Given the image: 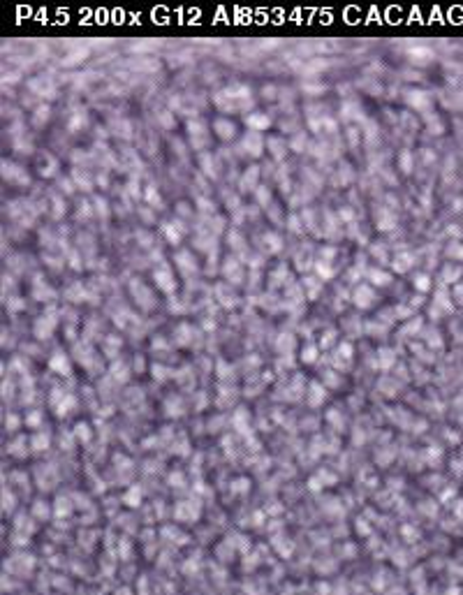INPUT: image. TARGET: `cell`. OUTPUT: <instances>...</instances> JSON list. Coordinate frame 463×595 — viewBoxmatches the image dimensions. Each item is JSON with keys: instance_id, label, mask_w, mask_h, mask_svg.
Returning <instances> with one entry per match:
<instances>
[{"instance_id": "obj_20", "label": "cell", "mask_w": 463, "mask_h": 595, "mask_svg": "<svg viewBox=\"0 0 463 595\" xmlns=\"http://www.w3.org/2000/svg\"><path fill=\"white\" fill-rule=\"evenodd\" d=\"M324 399H327V387L322 382H311V387L306 392V403L311 408H317V405L324 403Z\"/></svg>"}, {"instance_id": "obj_41", "label": "cell", "mask_w": 463, "mask_h": 595, "mask_svg": "<svg viewBox=\"0 0 463 595\" xmlns=\"http://www.w3.org/2000/svg\"><path fill=\"white\" fill-rule=\"evenodd\" d=\"M216 294L220 296V304H223L225 308H232V306H236V304H239L234 292H232V294H225V285H218V287H216Z\"/></svg>"}, {"instance_id": "obj_52", "label": "cell", "mask_w": 463, "mask_h": 595, "mask_svg": "<svg viewBox=\"0 0 463 595\" xmlns=\"http://www.w3.org/2000/svg\"><path fill=\"white\" fill-rule=\"evenodd\" d=\"M322 380H324V387H338L341 385V377L336 375V371H324Z\"/></svg>"}, {"instance_id": "obj_18", "label": "cell", "mask_w": 463, "mask_h": 595, "mask_svg": "<svg viewBox=\"0 0 463 595\" xmlns=\"http://www.w3.org/2000/svg\"><path fill=\"white\" fill-rule=\"evenodd\" d=\"M366 280H368V285H373V287H389L394 280V276L389 271H385V269H368V273H366Z\"/></svg>"}, {"instance_id": "obj_2", "label": "cell", "mask_w": 463, "mask_h": 595, "mask_svg": "<svg viewBox=\"0 0 463 595\" xmlns=\"http://www.w3.org/2000/svg\"><path fill=\"white\" fill-rule=\"evenodd\" d=\"M56 327H58V313H56L54 308H49V311L42 313V315L35 320L33 333L37 336L39 341H47V338H51V336L56 333Z\"/></svg>"}, {"instance_id": "obj_5", "label": "cell", "mask_w": 463, "mask_h": 595, "mask_svg": "<svg viewBox=\"0 0 463 595\" xmlns=\"http://www.w3.org/2000/svg\"><path fill=\"white\" fill-rule=\"evenodd\" d=\"M377 292H375V287L373 285H368V283H361V285H357V287L352 289V304L359 311H368V308H373L377 304Z\"/></svg>"}, {"instance_id": "obj_21", "label": "cell", "mask_w": 463, "mask_h": 595, "mask_svg": "<svg viewBox=\"0 0 463 595\" xmlns=\"http://www.w3.org/2000/svg\"><path fill=\"white\" fill-rule=\"evenodd\" d=\"M267 146H269V153L273 155V160H276V162H280V160L287 155L289 142H285L283 137H269V139H267Z\"/></svg>"}, {"instance_id": "obj_48", "label": "cell", "mask_w": 463, "mask_h": 595, "mask_svg": "<svg viewBox=\"0 0 463 595\" xmlns=\"http://www.w3.org/2000/svg\"><path fill=\"white\" fill-rule=\"evenodd\" d=\"M93 204H95L93 208H95V213H98L100 218H102V216H104V218L109 216V202H107L104 197H95V199H93Z\"/></svg>"}, {"instance_id": "obj_11", "label": "cell", "mask_w": 463, "mask_h": 595, "mask_svg": "<svg viewBox=\"0 0 463 595\" xmlns=\"http://www.w3.org/2000/svg\"><path fill=\"white\" fill-rule=\"evenodd\" d=\"M30 294H33V299H37V301H54L56 299V289L37 273V276L33 278V283H30Z\"/></svg>"}, {"instance_id": "obj_35", "label": "cell", "mask_w": 463, "mask_h": 595, "mask_svg": "<svg viewBox=\"0 0 463 595\" xmlns=\"http://www.w3.org/2000/svg\"><path fill=\"white\" fill-rule=\"evenodd\" d=\"M72 181H74L76 188H81V190H93V181L88 174H83L81 169H72Z\"/></svg>"}, {"instance_id": "obj_50", "label": "cell", "mask_w": 463, "mask_h": 595, "mask_svg": "<svg viewBox=\"0 0 463 595\" xmlns=\"http://www.w3.org/2000/svg\"><path fill=\"white\" fill-rule=\"evenodd\" d=\"M146 199L151 202V206H153V208H160V204H162V199H160L158 188H155V186H148V190H146Z\"/></svg>"}, {"instance_id": "obj_14", "label": "cell", "mask_w": 463, "mask_h": 595, "mask_svg": "<svg viewBox=\"0 0 463 595\" xmlns=\"http://www.w3.org/2000/svg\"><path fill=\"white\" fill-rule=\"evenodd\" d=\"M352 359H354V348H352V343H350V341H343V343H338V345H336V352H333V357H331L333 366L343 371V368H348V366L352 364Z\"/></svg>"}, {"instance_id": "obj_31", "label": "cell", "mask_w": 463, "mask_h": 595, "mask_svg": "<svg viewBox=\"0 0 463 595\" xmlns=\"http://www.w3.org/2000/svg\"><path fill=\"white\" fill-rule=\"evenodd\" d=\"M408 104L410 107H417V109H426L431 104V98L429 93H424V91H410L408 93Z\"/></svg>"}, {"instance_id": "obj_51", "label": "cell", "mask_w": 463, "mask_h": 595, "mask_svg": "<svg viewBox=\"0 0 463 595\" xmlns=\"http://www.w3.org/2000/svg\"><path fill=\"white\" fill-rule=\"evenodd\" d=\"M234 375V366H227L225 359H218V377L220 380H227V377Z\"/></svg>"}, {"instance_id": "obj_15", "label": "cell", "mask_w": 463, "mask_h": 595, "mask_svg": "<svg viewBox=\"0 0 463 595\" xmlns=\"http://www.w3.org/2000/svg\"><path fill=\"white\" fill-rule=\"evenodd\" d=\"M260 176H262L260 167H257V164H250V167H248V169L241 174L239 190L241 192H255L257 188H260Z\"/></svg>"}, {"instance_id": "obj_17", "label": "cell", "mask_w": 463, "mask_h": 595, "mask_svg": "<svg viewBox=\"0 0 463 595\" xmlns=\"http://www.w3.org/2000/svg\"><path fill=\"white\" fill-rule=\"evenodd\" d=\"M213 132H216V137H218L220 142H232V139L236 137L234 120H229V118H216V120H213Z\"/></svg>"}, {"instance_id": "obj_32", "label": "cell", "mask_w": 463, "mask_h": 595, "mask_svg": "<svg viewBox=\"0 0 463 595\" xmlns=\"http://www.w3.org/2000/svg\"><path fill=\"white\" fill-rule=\"evenodd\" d=\"M463 269L456 267V264H447L445 269H442V283L445 285H456L458 278H461Z\"/></svg>"}, {"instance_id": "obj_22", "label": "cell", "mask_w": 463, "mask_h": 595, "mask_svg": "<svg viewBox=\"0 0 463 595\" xmlns=\"http://www.w3.org/2000/svg\"><path fill=\"white\" fill-rule=\"evenodd\" d=\"M262 248H264L269 255L280 252L283 250V239H280V234H276V232H264V234H262Z\"/></svg>"}, {"instance_id": "obj_26", "label": "cell", "mask_w": 463, "mask_h": 595, "mask_svg": "<svg viewBox=\"0 0 463 595\" xmlns=\"http://www.w3.org/2000/svg\"><path fill=\"white\" fill-rule=\"evenodd\" d=\"M130 373L132 371H130V366H128L125 361H118V359H116L114 364H111V377H114L116 382H120V385L128 382V380H130Z\"/></svg>"}, {"instance_id": "obj_13", "label": "cell", "mask_w": 463, "mask_h": 595, "mask_svg": "<svg viewBox=\"0 0 463 595\" xmlns=\"http://www.w3.org/2000/svg\"><path fill=\"white\" fill-rule=\"evenodd\" d=\"M174 264H176V269H179L183 276H192V273H197V269H199V264H197V257L192 255L190 250L174 252Z\"/></svg>"}, {"instance_id": "obj_55", "label": "cell", "mask_w": 463, "mask_h": 595, "mask_svg": "<svg viewBox=\"0 0 463 595\" xmlns=\"http://www.w3.org/2000/svg\"><path fill=\"white\" fill-rule=\"evenodd\" d=\"M58 188H60V192H65V195H72V192L76 190V186H74V181L72 179H60Z\"/></svg>"}, {"instance_id": "obj_47", "label": "cell", "mask_w": 463, "mask_h": 595, "mask_svg": "<svg viewBox=\"0 0 463 595\" xmlns=\"http://www.w3.org/2000/svg\"><path fill=\"white\" fill-rule=\"evenodd\" d=\"M104 345H109V348H111V350H109V355H107V357H111V359H114L116 352H118L120 345H123V341H120L118 336H114V333H111V336H104Z\"/></svg>"}, {"instance_id": "obj_6", "label": "cell", "mask_w": 463, "mask_h": 595, "mask_svg": "<svg viewBox=\"0 0 463 595\" xmlns=\"http://www.w3.org/2000/svg\"><path fill=\"white\" fill-rule=\"evenodd\" d=\"M264 146H267V142L262 139L260 132L248 130L243 137H241L239 151H241L243 155H248V158H260V155L264 153Z\"/></svg>"}, {"instance_id": "obj_16", "label": "cell", "mask_w": 463, "mask_h": 595, "mask_svg": "<svg viewBox=\"0 0 463 595\" xmlns=\"http://www.w3.org/2000/svg\"><path fill=\"white\" fill-rule=\"evenodd\" d=\"M58 160L54 158L51 153H39V158H37V174L42 176V179H51V176H56L58 174Z\"/></svg>"}, {"instance_id": "obj_53", "label": "cell", "mask_w": 463, "mask_h": 595, "mask_svg": "<svg viewBox=\"0 0 463 595\" xmlns=\"http://www.w3.org/2000/svg\"><path fill=\"white\" fill-rule=\"evenodd\" d=\"M33 447L37 449V452H42V449L49 447V433H39V436L33 438Z\"/></svg>"}, {"instance_id": "obj_63", "label": "cell", "mask_w": 463, "mask_h": 595, "mask_svg": "<svg viewBox=\"0 0 463 595\" xmlns=\"http://www.w3.org/2000/svg\"><path fill=\"white\" fill-rule=\"evenodd\" d=\"M5 424H7V429H10V431H17L14 426H19V417H17V415H10V417L5 419Z\"/></svg>"}, {"instance_id": "obj_49", "label": "cell", "mask_w": 463, "mask_h": 595, "mask_svg": "<svg viewBox=\"0 0 463 595\" xmlns=\"http://www.w3.org/2000/svg\"><path fill=\"white\" fill-rule=\"evenodd\" d=\"M292 348H294V336H292V333H283V336L278 338V350L285 352V350H292Z\"/></svg>"}, {"instance_id": "obj_42", "label": "cell", "mask_w": 463, "mask_h": 595, "mask_svg": "<svg viewBox=\"0 0 463 595\" xmlns=\"http://www.w3.org/2000/svg\"><path fill=\"white\" fill-rule=\"evenodd\" d=\"M164 408H167V415L169 417H181V415H183V401L176 399V396H172V399L167 401V405H164Z\"/></svg>"}, {"instance_id": "obj_1", "label": "cell", "mask_w": 463, "mask_h": 595, "mask_svg": "<svg viewBox=\"0 0 463 595\" xmlns=\"http://www.w3.org/2000/svg\"><path fill=\"white\" fill-rule=\"evenodd\" d=\"M153 283L164 294H174L179 289V280H176V273L169 262H160L158 267L153 269Z\"/></svg>"}, {"instance_id": "obj_8", "label": "cell", "mask_w": 463, "mask_h": 595, "mask_svg": "<svg viewBox=\"0 0 463 595\" xmlns=\"http://www.w3.org/2000/svg\"><path fill=\"white\" fill-rule=\"evenodd\" d=\"M49 371L56 373V375L72 377V361L63 350H54V355L49 357Z\"/></svg>"}, {"instance_id": "obj_12", "label": "cell", "mask_w": 463, "mask_h": 595, "mask_svg": "<svg viewBox=\"0 0 463 595\" xmlns=\"http://www.w3.org/2000/svg\"><path fill=\"white\" fill-rule=\"evenodd\" d=\"M160 234H162L172 246H181V241H183V236H185V225H181L179 220H167V223H162V227H160Z\"/></svg>"}, {"instance_id": "obj_30", "label": "cell", "mask_w": 463, "mask_h": 595, "mask_svg": "<svg viewBox=\"0 0 463 595\" xmlns=\"http://www.w3.org/2000/svg\"><path fill=\"white\" fill-rule=\"evenodd\" d=\"M227 241H229V248L234 252H248V246H245V239L239 230H229L227 232Z\"/></svg>"}, {"instance_id": "obj_39", "label": "cell", "mask_w": 463, "mask_h": 595, "mask_svg": "<svg viewBox=\"0 0 463 595\" xmlns=\"http://www.w3.org/2000/svg\"><path fill=\"white\" fill-rule=\"evenodd\" d=\"M65 296H67L70 301H86V289H83V285H81V283H74L72 287H67Z\"/></svg>"}, {"instance_id": "obj_45", "label": "cell", "mask_w": 463, "mask_h": 595, "mask_svg": "<svg viewBox=\"0 0 463 595\" xmlns=\"http://www.w3.org/2000/svg\"><path fill=\"white\" fill-rule=\"evenodd\" d=\"M49 116H51V109L47 107V104H39L37 109H35V114H33V123L35 125H44V120H49Z\"/></svg>"}, {"instance_id": "obj_3", "label": "cell", "mask_w": 463, "mask_h": 595, "mask_svg": "<svg viewBox=\"0 0 463 595\" xmlns=\"http://www.w3.org/2000/svg\"><path fill=\"white\" fill-rule=\"evenodd\" d=\"M188 139H190V146L195 151H204V148L211 144V137H208V128L204 120L195 118L188 120Z\"/></svg>"}, {"instance_id": "obj_46", "label": "cell", "mask_w": 463, "mask_h": 595, "mask_svg": "<svg viewBox=\"0 0 463 595\" xmlns=\"http://www.w3.org/2000/svg\"><path fill=\"white\" fill-rule=\"evenodd\" d=\"M398 167H401L403 174H410V172H412V151H403V153L398 155Z\"/></svg>"}, {"instance_id": "obj_43", "label": "cell", "mask_w": 463, "mask_h": 595, "mask_svg": "<svg viewBox=\"0 0 463 595\" xmlns=\"http://www.w3.org/2000/svg\"><path fill=\"white\" fill-rule=\"evenodd\" d=\"M255 199L262 208H269V204H271V190H269L267 186H260L255 190Z\"/></svg>"}, {"instance_id": "obj_60", "label": "cell", "mask_w": 463, "mask_h": 595, "mask_svg": "<svg viewBox=\"0 0 463 595\" xmlns=\"http://www.w3.org/2000/svg\"><path fill=\"white\" fill-rule=\"evenodd\" d=\"M39 419H42V412H39V410H33V412H28L26 424L28 426H35V424H39Z\"/></svg>"}, {"instance_id": "obj_19", "label": "cell", "mask_w": 463, "mask_h": 595, "mask_svg": "<svg viewBox=\"0 0 463 595\" xmlns=\"http://www.w3.org/2000/svg\"><path fill=\"white\" fill-rule=\"evenodd\" d=\"M245 125L250 128L252 132H264L271 128V118H269L267 114H262V111H252V114H245Z\"/></svg>"}, {"instance_id": "obj_59", "label": "cell", "mask_w": 463, "mask_h": 595, "mask_svg": "<svg viewBox=\"0 0 463 595\" xmlns=\"http://www.w3.org/2000/svg\"><path fill=\"white\" fill-rule=\"evenodd\" d=\"M54 206H56V208H54V216H56V218H60V216L65 213V208H67V206H65V202H63L60 197H56V199H54Z\"/></svg>"}, {"instance_id": "obj_58", "label": "cell", "mask_w": 463, "mask_h": 595, "mask_svg": "<svg viewBox=\"0 0 463 595\" xmlns=\"http://www.w3.org/2000/svg\"><path fill=\"white\" fill-rule=\"evenodd\" d=\"M456 299V304H461L463 306V283H456L452 289V301Z\"/></svg>"}, {"instance_id": "obj_29", "label": "cell", "mask_w": 463, "mask_h": 595, "mask_svg": "<svg viewBox=\"0 0 463 595\" xmlns=\"http://www.w3.org/2000/svg\"><path fill=\"white\" fill-rule=\"evenodd\" d=\"M436 308L438 311H445V313H452L454 311V301H452V294L447 292V287H440L436 292Z\"/></svg>"}, {"instance_id": "obj_37", "label": "cell", "mask_w": 463, "mask_h": 595, "mask_svg": "<svg viewBox=\"0 0 463 595\" xmlns=\"http://www.w3.org/2000/svg\"><path fill=\"white\" fill-rule=\"evenodd\" d=\"M301 285H304V289L308 287V292H311V294H308V299L313 301L317 296V292H320V287H322V280L320 278H313V276H304Z\"/></svg>"}, {"instance_id": "obj_4", "label": "cell", "mask_w": 463, "mask_h": 595, "mask_svg": "<svg viewBox=\"0 0 463 595\" xmlns=\"http://www.w3.org/2000/svg\"><path fill=\"white\" fill-rule=\"evenodd\" d=\"M128 289H130L132 299L137 301V306L142 308V311H153V308H155V296H153V292L139 278H132Z\"/></svg>"}, {"instance_id": "obj_61", "label": "cell", "mask_w": 463, "mask_h": 595, "mask_svg": "<svg viewBox=\"0 0 463 595\" xmlns=\"http://www.w3.org/2000/svg\"><path fill=\"white\" fill-rule=\"evenodd\" d=\"M287 227L292 232H301L304 227H301V220H299V216H289V220H287Z\"/></svg>"}, {"instance_id": "obj_25", "label": "cell", "mask_w": 463, "mask_h": 595, "mask_svg": "<svg viewBox=\"0 0 463 595\" xmlns=\"http://www.w3.org/2000/svg\"><path fill=\"white\" fill-rule=\"evenodd\" d=\"M148 371H151V377L158 385H162V382H167V380H172V377H174L172 368H167L164 364H151V366H148Z\"/></svg>"}, {"instance_id": "obj_64", "label": "cell", "mask_w": 463, "mask_h": 595, "mask_svg": "<svg viewBox=\"0 0 463 595\" xmlns=\"http://www.w3.org/2000/svg\"><path fill=\"white\" fill-rule=\"evenodd\" d=\"M70 267L72 269H81V264H79V252H72L70 255Z\"/></svg>"}, {"instance_id": "obj_28", "label": "cell", "mask_w": 463, "mask_h": 595, "mask_svg": "<svg viewBox=\"0 0 463 595\" xmlns=\"http://www.w3.org/2000/svg\"><path fill=\"white\" fill-rule=\"evenodd\" d=\"M394 364H396V355H394V350H389V348L377 350V366H380L382 371H392Z\"/></svg>"}, {"instance_id": "obj_23", "label": "cell", "mask_w": 463, "mask_h": 595, "mask_svg": "<svg viewBox=\"0 0 463 595\" xmlns=\"http://www.w3.org/2000/svg\"><path fill=\"white\" fill-rule=\"evenodd\" d=\"M412 264H414V255L412 252H398V255H394L392 257V269L396 273H405L408 269H412Z\"/></svg>"}, {"instance_id": "obj_56", "label": "cell", "mask_w": 463, "mask_h": 595, "mask_svg": "<svg viewBox=\"0 0 463 595\" xmlns=\"http://www.w3.org/2000/svg\"><path fill=\"white\" fill-rule=\"evenodd\" d=\"M81 125H86V114H81V111H76V116L70 120V130H72V132H76V130H79V128H81Z\"/></svg>"}, {"instance_id": "obj_36", "label": "cell", "mask_w": 463, "mask_h": 595, "mask_svg": "<svg viewBox=\"0 0 463 595\" xmlns=\"http://www.w3.org/2000/svg\"><path fill=\"white\" fill-rule=\"evenodd\" d=\"M294 267L299 269V271H308L311 267H315V260L311 257V252H297V257H294Z\"/></svg>"}, {"instance_id": "obj_62", "label": "cell", "mask_w": 463, "mask_h": 595, "mask_svg": "<svg viewBox=\"0 0 463 595\" xmlns=\"http://www.w3.org/2000/svg\"><path fill=\"white\" fill-rule=\"evenodd\" d=\"M7 308H10V311H21V308H23V301H19V296H14V299H10Z\"/></svg>"}, {"instance_id": "obj_7", "label": "cell", "mask_w": 463, "mask_h": 595, "mask_svg": "<svg viewBox=\"0 0 463 595\" xmlns=\"http://www.w3.org/2000/svg\"><path fill=\"white\" fill-rule=\"evenodd\" d=\"M220 271H223L225 280H227L229 285H241V283H243V278H245L243 264H241V260H239V257H234V255H227V257H225V262H223V267H220Z\"/></svg>"}, {"instance_id": "obj_34", "label": "cell", "mask_w": 463, "mask_h": 595, "mask_svg": "<svg viewBox=\"0 0 463 595\" xmlns=\"http://www.w3.org/2000/svg\"><path fill=\"white\" fill-rule=\"evenodd\" d=\"M377 216H382V220H377V230H380V232L394 230V223H396V218H394L392 211H387V208H380V211H377Z\"/></svg>"}, {"instance_id": "obj_33", "label": "cell", "mask_w": 463, "mask_h": 595, "mask_svg": "<svg viewBox=\"0 0 463 595\" xmlns=\"http://www.w3.org/2000/svg\"><path fill=\"white\" fill-rule=\"evenodd\" d=\"M338 343V331L333 327H329V329H324V331L320 333V350H329V348H333V345Z\"/></svg>"}, {"instance_id": "obj_9", "label": "cell", "mask_w": 463, "mask_h": 595, "mask_svg": "<svg viewBox=\"0 0 463 595\" xmlns=\"http://www.w3.org/2000/svg\"><path fill=\"white\" fill-rule=\"evenodd\" d=\"M3 179L14 183V186H28V183H30L28 172L14 162H7V160H3Z\"/></svg>"}, {"instance_id": "obj_27", "label": "cell", "mask_w": 463, "mask_h": 595, "mask_svg": "<svg viewBox=\"0 0 463 595\" xmlns=\"http://www.w3.org/2000/svg\"><path fill=\"white\" fill-rule=\"evenodd\" d=\"M315 273L320 280H331L333 276H336V267H333L331 262H327V260H315Z\"/></svg>"}, {"instance_id": "obj_38", "label": "cell", "mask_w": 463, "mask_h": 595, "mask_svg": "<svg viewBox=\"0 0 463 595\" xmlns=\"http://www.w3.org/2000/svg\"><path fill=\"white\" fill-rule=\"evenodd\" d=\"M412 285H414V289H417V292H429V289H431V276H429V273H424V271L414 273Z\"/></svg>"}, {"instance_id": "obj_10", "label": "cell", "mask_w": 463, "mask_h": 595, "mask_svg": "<svg viewBox=\"0 0 463 595\" xmlns=\"http://www.w3.org/2000/svg\"><path fill=\"white\" fill-rule=\"evenodd\" d=\"M195 336H197V329L190 322H181L176 324L172 341H174L176 348H190V345H195Z\"/></svg>"}, {"instance_id": "obj_44", "label": "cell", "mask_w": 463, "mask_h": 595, "mask_svg": "<svg viewBox=\"0 0 463 595\" xmlns=\"http://www.w3.org/2000/svg\"><path fill=\"white\" fill-rule=\"evenodd\" d=\"M410 56H412L414 63H429V60L433 58V51L426 49V47H417V49L410 51Z\"/></svg>"}, {"instance_id": "obj_40", "label": "cell", "mask_w": 463, "mask_h": 595, "mask_svg": "<svg viewBox=\"0 0 463 595\" xmlns=\"http://www.w3.org/2000/svg\"><path fill=\"white\" fill-rule=\"evenodd\" d=\"M199 160H202L204 174L211 176V179H216V176H218V169H216V162L211 160V153H202V155H199Z\"/></svg>"}, {"instance_id": "obj_24", "label": "cell", "mask_w": 463, "mask_h": 595, "mask_svg": "<svg viewBox=\"0 0 463 595\" xmlns=\"http://www.w3.org/2000/svg\"><path fill=\"white\" fill-rule=\"evenodd\" d=\"M299 359H301V364H306V366L317 364V359H320V345L317 343H306L304 348H301Z\"/></svg>"}, {"instance_id": "obj_57", "label": "cell", "mask_w": 463, "mask_h": 595, "mask_svg": "<svg viewBox=\"0 0 463 595\" xmlns=\"http://www.w3.org/2000/svg\"><path fill=\"white\" fill-rule=\"evenodd\" d=\"M197 204H199V211H204V213H216V204H211L208 199H197Z\"/></svg>"}, {"instance_id": "obj_54", "label": "cell", "mask_w": 463, "mask_h": 595, "mask_svg": "<svg viewBox=\"0 0 463 595\" xmlns=\"http://www.w3.org/2000/svg\"><path fill=\"white\" fill-rule=\"evenodd\" d=\"M74 436L79 438V440H88V438H91V426L83 424V421H79L76 429H74Z\"/></svg>"}]
</instances>
